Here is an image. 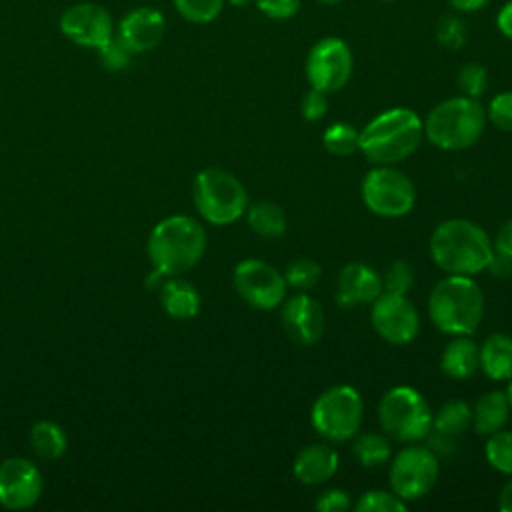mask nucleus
<instances>
[{"label":"nucleus","mask_w":512,"mask_h":512,"mask_svg":"<svg viewBox=\"0 0 512 512\" xmlns=\"http://www.w3.org/2000/svg\"><path fill=\"white\" fill-rule=\"evenodd\" d=\"M496 28L498 32L512 42V0L504 2L496 14Z\"/></svg>","instance_id":"79ce46f5"},{"label":"nucleus","mask_w":512,"mask_h":512,"mask_svg":"<svg viewBox=\"0 0 512 512\" xmlns=\"http://www.w3.org/2000/svg\"><path fill=\"white\" fill-rule=\"evenodd\" d=\"M44 490L40 470L28 458L0 462V504L8 510H24L38 502Z\"/></svg>","instance_id":"2eb2a0df"},{"label":"nucleus","mask_w":512,"mask_h":512,"mask_svg":"<svg viewBox=\"0 0 512 512\" xmlns=\"http://www.w3.org/2000/svg\"><path fill=\"white\" fill-rule=\"evenodd\" d=\"M382 294V276L362 262L346 264L336 278V302L342 308L372 304Z\"/></svg>","instance_id":"a211bd4d"},{"label":"nucleus","mask_w":512,"mask_h":512,"mask_svg":"<svg viewBox=\"0 0 512 512\" xmlns=\"http://www.w3.org/2000/svg\"><path fill=\"white\" fill-rule=\"evenodd\" d=\"M60 32L82 48H102L114 36V20L108 8L96 2H76L60 16Z\"/></svg>","instance_id":"4468645a"},{"label":"nucleus","mask_w":512,"mask_h":512,"mask_svg":"<svg viewBox=\"0 0 512 512\" xmlns=\"http://www.w3.org/2000/svg\"><path fill=\"white\" fill-rule=\"evenodd\" d=\"M354 70V56L346 40L324 36L312 44L306 56L304 72L310 88L334 94L342 90Z\"/></svg>","instance_id":"9b49d317"},{"label":"nucleus","mask_w":512,"mask_h":512,"mask_svg":"<svg viewBox=\"0 0 512 512\" xmlns=\"http://www.w3.org/2000/svg\"><path fill=\"white\" fill-rule=\"evenodd\" d=\"M340 458L338 452L330 444H308L304 446L292 464L294 476L306 484V486H316L326 480H330L336 470H338Z\"/></svg>","instance_id":"6ab92c4d"},{"label":"nucleus","mask_w":512,"mask_h":512,"mask_svg":"<svg viewBox=\"0 0 512 512\" xmlns=\"http://www.w3.org/2000/svg\"><path fill=\"white\" fill-rule=\"evenodd\" d=\"M382 276V292L408 294L414 286V270L406 260H392Z\"/></svg>","instance_id":"f704fd0d"},{"label":"nucleus","mask_w":512,"mask_h":512,"mask_svg":"<svg viewBox=\"0 0 512 512\" xmlns=\"http://www.w3.org/2000/svg\"><path fill=\"white\" fill-rule=\"evenodd\" d=\"M362 398L356 388L336 384L324 390L312 404V428L330 442H346L354 438L362 424Z\"/></svg>","instance_id":"6e6552de"},{"label":"nucleus","mask_w":512,"mask_h":512,"mask_svg":"<svg viewBox=\"0 0 512 512\" xmlns=\"http://www.w3.org/2000/svg\"><path fill=\"white\" fill-rule=\"evenodd\" d=\"M484 456L494 470L512 476V432L502 428L490 434L484 444Z\"/></svg>","instance_id":"c756f323"},{"label":"nucleus","mask_w":512,"mask_h":512,"mask_svg":"<svg viewBox=\"0 0 512 512\" xmlns=\"http://www.w3.org/2000/svg\"><path fill=\"white\" fill-rule=\"evenodd\" d=\"M358 512H404L406 500L392 490H368L354 504Z\"/></svg>","instance_id":"473e14b6"},{"label":"nucleus","mask_w":512,"mask_h":512,"mask_svg":"<svg viewBox=\"0 0 512 512\" xmlns=\"http://www.w3.org/2000/svg\"><path fill=\"white\" fill-rule=\"evenodd\" d=\"M472 426V408L460 398L444 402L436 412H432V432L446 438H458Z\"/></svg>","instance_id":"b1692460"},{"label":"nucleus","mask_w":512,"mask_h":512,"mask_svg":"<svg viewBox=\"0 0 512 512\" xmlns=\"http://www.w3.org/2000/svg\"><path fill=\"white\" fill-rule=\"evenodd\" d=\"M360 192L366 208L382 218L406 216L416 202L412 180L390 164H376L366 172Z\"/></svg>","instance_id":"1a4fd4ad"},{"label":"nucleus","mask_w":512,"mask_h":512,"mask_svg":"<svg viewBox=\"0 0 512 512\" xmlns=\"http://www.w3.org/2000/svg\"><path fill=\"white\" fill-rule=\"evenodd\" d=\"M352 508V500L350 494L338 488H330L326 492H322L316 500V510L320 512H346Z\"/></svg>","instance_id":"ea45409f"},{"label":"nucleus","mask_w":512,"mask_h":512,"mask_svg":"<svg viewBox=\"0 0 512 512\" xmlns=\"http://www.w3.org/2000/svg\"><path fill=\"white\" fill-rule=\"evenodd\" d=\"M486 122V108L478 98L452 96L428 112L424 136L440 150H466L480 140Z\"/></svg>","instance_id":"39448f33"},{"label":"nucleus","mask_w":512,"mask_h":512,"mask_svg":"<svg viewBox=\"0 0 512 512\" xmlns=\"http://www.w3.org/2000/svg\"><path fill=\"white\" fill-rule=\"evenodd\" d=\"M498 508L502 512H512V480H508L498 496Z\"/></svg>","instance_id":"a18cd8bd"},{"label":"nucleus","mask_w":512,"mask_h":512,"mask_svg":"<svg viewBox=\"0 0 512 512\" xmlns=\"http://www.w3.org/2000/svg\"><path fill=\"white\" fill-rule=\"evenodd\" d=\"M250 228L262 238H278L286 232V214L274 202H256L246 208Z\"/></svg>","instance_id":"393cba45"},{"label":"nucleus","mask_w":512,"mask_h":512,"mask_svg":"<svg viewBox=\"0 0 512 512\" xmlns=\"http://www.w3.org/2000/svg\"><path fill=\"white\" fill-rule=\"evenodd\" d=\"M480 370L490 380H510L512 378V336L490 334L480 346Z\"/></svg>","instance_id":"5701e85b"},{"label":"nucleus","mask_w":512,"mask_h":512,"mask_svg":"<svg viewBox=\"0 0 512 512\" xmlns=\"http://www.w3.org/2000/svg\"><path fill=\"white\" fill-rule=\"evenodd\" d=\"M486 118L498 130L512 132V90H504L492 96L486 108Z\"/></svg>","instance_id":"e433bc0d"},{"label":"nucleus","mask_w":512,"mask_h":512,"mask_svg":"<svg viewBox=\"0 0 512 512\" xmlns=\"http://www.w3.org/2000/svg\"><path fill=\"white\" fill-rule=\"evenodd\" d=\"M352 454L364 468H376L392 458V446L386 436L376 432H364L354 436Z\"/></svg>","instance_id":"bb28decb"},{"label":"nucleus","mask_w":512,"mask_h":512,"mask_svg":"<svg viewBox=\"0 0 512 512\" xmlns=\"http://www.w3.org/2000/svg\"><path fill=\"white\" fill-rule=\"evenodd\" d=\"M492 252L494 248L488 232L466 218L444 220L430 236V256L446 274H480L488 268Z\"/></svg>","instance_id":"f257e3e1"},{"label":"nucleus","mask_w":512,"mask_h":512,"mask_svg":"<svg viewBox=\"0 0 512 512\" xmlns=\"http://www.w3.org/2000/svg\"><path fill=\"white\" fill-rule=\"evenodd\" d=\"M282 274H284L286 286H290L298 292H306V290H310L318 284L322 270H320V264L316 260L300 256V258L290 260Z\"/></svg>","instance_id":"c85d7f7f"},{"label":"nucleus","mask_w":512,"mask_h":512,"mask_svg":"<svg viewBox=\"0 0 512 512\" xmlns=\"http://www.w3.org/2000/svg\"><path fill=\"white\" fill-rule=\"evenodd\" d=\"M506 398H508V404H510V410H512V378H510V384L506 388Z\"/></svg>","instance_id":"de8ad7c7"},{"label":"nucleus","mask_w":512,"mask_h":512,"mask_svg":"<svg viewBox=\"0 0 512 512\" xmlns=\"http://www.w3.org/2000/svg\"><path fill=\"white\" fill-rule=\"evenodd\" d=\"M164 34H166V18L154 6H136L128 10L116 26L118 40L132 54L154 50L164 40Z\"/></svg>","instance_id":"dca6fc26"},{"label":"nucleus","mask_w":512,"mask_h":512,"mask_svg":"<svg viewBox=\"0 0 512 512\" xmlns=\"http://www.w3.org/2000/svg\"><path fill=\"white\" fill-rule=\"evenodd\" d=\"M302 116L308 120V122H318L326 116L328 112V94L322 92V90H316V88H310L304 98H302Z\"/></svg>","instance_id":"58836bf2"},{"label":"nucleus","mask_w":512,"mask_h":512,"mask_svg":"<svg viewBox=\"0 0 512 512\" xmlns=\"http://www.w3.org/2000/svg\"><path fill=\"white\" fill-rule=\"evenodd\" d=\"M30 444L44 460H58L68 446L64 430L50 420H38L30 430Z\"/></svg>","instance_id":"a878e982"},{"label":"nucleus","mask_w":512,"mask_h":512,"mask_svg":"<svg viewBox=\"0 0 512 512\" xmlns=\"http://www.w3.org/2000/svg\"><path fill=\"white\" fill-rule=\"evenodd\" d=\"M146 250L152 262V272L162 278L180 276L194 268L204 256L206 230L196 218L174 214L152 228Z\"/></svg>","instance_id":"f03ea898"},{"label":"nucleus","mask_w":512,"mask_h":512,"mask_svg":"<svg viewBox=\"0 0 512 512\" xmlns=\"http://www.w3.org/2000/svg\"><path fill=\"white\" fill-rule=\"evenodd\" d=\"M428 316L444 334H474L484 316V292L472 276L448 274L430 290Z\"/></svg>","instance_id":"20e7f679"},{"label":"nucleus","mask_w":512,"mask_h":512,"mask_svg":"<svg viewBox=\"0 0 512 512\" xmlns=\"http://www.w3.org/2000/svg\"><path fill=\"white\" fill-rule=\"evenodd\" d=\"M232 284L238 296L256 310L278 308L288 290L284 274L258 258L240 260L232 272Z\"/></svg>","instance_id":"f8f14e48"},{"label":"nucleus","mask_w":512,"mask_h":512,"mask_svg":"<svg viewBox=\"0 0 512 512\" xmlns=\"http://www.w3.org/2000/svg\"><path fill=\"white\" fill-rule=\"evenodd\" d=\"M360 132L348 122H334L322 134L324 148L334 156H350L358 150Z\"/></svg>","instance_id":"cd10ccee"},{"label":"nucleus","mask_w":512,"mask_h":512,"mask_svg":"<svg viewBox=\"0 0 512 512\" xmlns=\"http://www.w3.org/2000/svg\"><path fill=\"white\" fill-rule=\"evenodd\" d=\"M370 322L380 338L390 344H408L420 330V314L406 294L382 292L370 310Z\"/></svg>","instance_id":"ddd939ff"},{"label":"nucleus","mask_w":512,"mask_h":512,"mask_svg":"<svg viewBox=\"0 0 512 512\" xmlns=\"http://www.w3.org/2000/svg\"><path fill=\"white\" fill-rule=\"evenodd\" d=\"M468 28L458 12L444 14L436 24V40L446 50H460L466 44Z\"/></svg>","instance_id":"2f4dec72"},{"label":"nucleus","mask_w":512,"mask_h":512,"mask_svg":"<svg viewBox=\"0 0 512 512\" xmlns=\"http://www.w3.org/2000/svg\"><path fill=\"white\" fill-rule=\"evenodd\" d=\"M488 82V68L478 62H466L456 74V84L460 92L470 98H480L488 90Z\"/></svg>","instance_id":"72a5a7b5"},{"label":"nucleus","mask_w":512,"mask_h":512,"mask_svg":"<svg viewBox=\"0 0 512 512\" xmlns=\"http://www.w3.org/2000/svg\"><path fill=\"white\" fill-rule=\"evenodd\" d=\"M440 476L438 454L420 444L402 448L390 464V486L402 500H418L426 496Z\"/></svg>","instance_id":"9d476101"},{"label":"nucleus","mask_w":512,"mask_h":512,"mask_svg":"<svg viewBox=\"0 0 512 512\" xmlns=\"http://www.w3.org/2000/svg\"><path fill=\"white\" fill-rule=\"evenodd\" d=\"M192 200L198 214L214 226L236 222L248 208V192L244 184L232 172L222 168H204L196 174Z\"/></svg>","instance_id":"423d86ee"},{"label":"nucleus","mask_w":512,"mask_h":512,"mask_svg":"<svg viewBox=\"0 0 512 512\" xmlns=\"http://www.w3.org/2000/svg\"><path fill=\"white\" fill-rule=\"evenodd\" d=\"M378 420L390 438L412 444L430 434L432 410L416 388L394 386L378 404Z\"/></svg>","instance_id":"0eeeda50"},{"label":"nucleus","mask_w":512,"mask_h":512,"mask_svg":"<svg viewBox=\"0 0 512 512\" xmlns=\"http://www.w3.org/2000/svg\"><path fill=\"white\" fill-rule=\"evenodd\" d=\"M314 2H320V4H338L342 0H314Z\"/></svg>","instance_id":"09e8293b"},{"label":"nucleus","mask_w":512,"mask_h":512,"mask_svg":"<svg viewBox=\"0 0 512 512\" xmlns=\"http://www.w3.org/2000/svg\"><path fill=\"white\" fill-rule=\"evenodd\" d=\"M492 248H494V252H500V254H506L512 258V220L504 222L498 228V234L492 240Z\"/></svg>","instance_id":"a19ab883"},{"label":"nucleus","mask_w":512,"mask_h":512,"mask_svg":"<svg viewBox=\"0 0 512 512\" xmlns=\"http://www.w3.org/2000/svg\"><path fill=\"white\" fill-rule=\"evenodd\" d=\"M302 0H254L260 14L270 20H290L298 14Z\"/></svg>","instance_id":"4c0bfd02"},{"label":"nucleus","mask_w":512,"mask_h":512,"mask_svg":"<svg viewBox=\"0 0 512 512\" xmlns=\"http://www.w3.org/2000/svg\"><path fill=\"white\" fill-rule=\"evenodd\" d=\"M424 138V122L410 108H388L362 130L358 150L372 164H398L406 160Z\"/></svg>","instance_id":"7ed1b4c3"},{"label":"nucleus","mask_w":512,"mask_h":512,"mask_svg":"<svg viewBox=\"0 0 512 512\" xmlns=\"http://www.w3.org/2000/svg\"><path fill=\"white\" fill-rule=\"evenodd\" d=\"M492 0H448L450 8L458 14H472L484 10Z\"/></svg>","instance_id":"c03bdc74"},{"label":"nucleus","mask_w":512,"mask_h":512,"mask_svg":"<svg viewBox=\"0 0 512 512\" xmlns=\"http://www.w3.org/2000/svg\"><path fill=\"white\" fill-rule=\"evenodd\" d=\"M98 56H100V64L108 72H122L130 66L134 54L114 34L102 48H98Z\"/></svg>","instance_id":"c9c22d12"},{"label":"nucleus","mask_w":512,"mask_h":512,"mask_svg":"<svg viewBox=\"0 0 512 512\" xmlns=\"http://www.w3.org/2000/svg\"><path fill=\"white\" fill-rule=\"evenodd\" d=\"M280 320L286 334L304 346L316 344L326 330V316L322 306L306 292H298L282 302Z\"/></svg>","instance_id":"f3484780"},{"label":"nucleus","mask_w":512,"mask_h":512,"mask_svg":"<svg viewBox=\"0 0 512 512\" xmlns=\"http://www.w3.org/2000/svg\"><path fill=\"white\" fill-rule=\"evenodd\" d=\"M486 270H490L494 276H510L512 274V258L506 254H500V252H492V258H490V264Z\"/></svg>","instance_id":"37998d69"},{"label":"nucleus","mask_w":512,"mask_h":512,"mask_svg":"<svg viewBox=\"0 0 512 512\" xmlns=\"http://www.w3.org/2000/svg\"><path fill=\"white\" fill-rule=\"evenodd\" d=\"M510 404L506 392L490 390L480 396L472 408V426L480 436H490L504 428L510 416Z\"/></svg>","instance_id":"4be33fe9"},{"label":"nucleus","mask_w":512,"mask_h":512,"mask_svg":"<svg viewBox=\"0 0 512 512\" xmlns=\"http://www.w3.org/2000/svg\"><path fill=\"white\" fill-rule=\"evenodd\" d=\"M382 2H396V0H382Z\"/></svg>","instance_id":"8fccbe9b"},{"label":"nucleus","mask_w":512,"mask_h":512,"mask_svg":"<svg viewBox=\"0 0 512 512\" xmlns=\"http://www.w3.org/2000/svg\"><path fill=\"white\" fill-rule=\"evenodd\" d=\"M160 304L168 316L190 320L200 310V294L188 280L170 276L160 284Z\"/></svg>","instance_id":"412c9836"},{"label":"nucleus","mask_w":512,"mask_h":512,"mask_svg":"<svg viewBox=\"0 0 512 512\" xmlns=\"http://www.w3.org/2000/svg\"><path fill=\"white\" fill-rule=\"evenodd\" d=\"M440 368L448 378L464 380L480 368V350L470 334L452 336L440 356Z\"/></svg>","instance_id":"aec40b11"},{"label":"nucleus","mask_w":512,"mask_h":512,"mask_svg":"<svg viewBox=\"0 0 512 512\" xmlns=\"http://www.w3.org/2000/svg\"><path fill=\"white\" fill-rule=\"evenodd\" d=\"M230 6H234V8H246V6H250V4H254V0H226Z\"/></svg>","instance_id":"49530a36"},{"label":"nucleus","mask_w":512,"mask_h":512,"mask_svg":"<svg viewBox=\"0 0 512 512\" xmlns=\"http://www.w3.org/2000/svg\"><path fill=\"white\" fill-rule=\"evenodd\" d=\"M176 12L192 24H210L216 20L226 0H172Z\"/></svg>","instance_id":"7c9ffc66"}]
</instances>
